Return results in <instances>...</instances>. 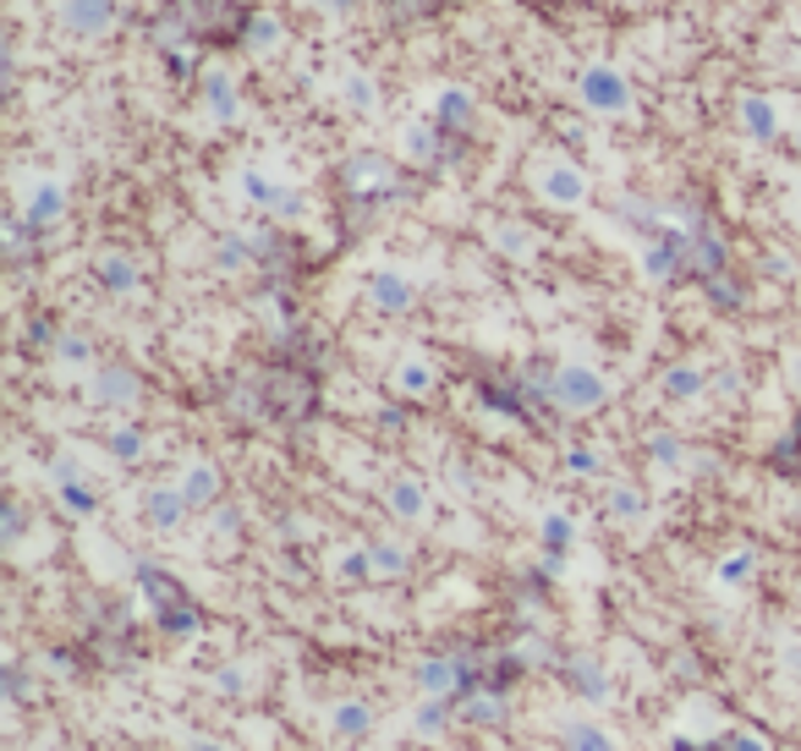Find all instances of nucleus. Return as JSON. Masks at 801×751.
Listing matches in <instances>:
<instances>
[{"instance_id": "nucleus-1", "label": "nucleus", "mask_w": 801, "mask_h": 751, "mask_svg": "<svg viewBox=\"0 0 801 751\" xmlns=\"http://www.w3.org/2000/svg\"><path fill=\"white\" fill-rule=\"evenodd\" d=\"M549 390H555V401H560L566 412H599V406L610 401V384H604L593 368H560Z\"/></svg>"}, {"instance_id": "nucleus-2", "label": "nucleus", "mask_w": 801, "mask_h": 751, "mask_svg": "<svg viewBox=\"0 0 801 751\" xmlns=\"http://www.w3.org/2000/svg\"><path fill=\"white\" fill-rule=\"evenodd\" d=\"M505 713H510V702H505L499 686H473V691H462V719H467L473 730H499Z\"/></svg>"}, {"instance_id": "nucleus-3", "label": "nucleus", "mask_w": 801, "mask_h": 751, "mask_svg": "<svg viewBox=\"0 0 801 751\" xmlns=\"http://www.w3.org/2000/svg\"><path fill=\"white\" fill-rule=\"evenodd\" d=\"M566 680H571V691L582 697V702H593V708H604L610 697H615V686H610V675L588 658V653H577V658H566Z\"/></svg>"}, {"instance_id": "nucleus-4", "label": "nucleus", "mask_w": 801, "mask_h": 751, "mask_svg": "<svg viewBox=\"0 0 801 751\" xmlns=\"http://www.w3.org/2000/svg\"><path fill=\"white\" fill-rule=\"evenodd\" d=\"M329 736H335V741H368V736H373V708H368L362 697H340V702L329 708Z\"/></svg>"}, {"instance_id": "nucleus-5", "label": "nucleus", "mask_w": 801, "mask_h": 751, "mask_svg": "<svg viewBox=\"0 0 801 751\" xmlns=\"http://www.w3.org/2000/svg\"><path fill=\"white\" fill-rule=\"evenodd\" d=\"M144 516H149L160 532L181 527V516H187V494H181V488H149V494H144Z\"/></svg>"}, {"instance_id": "nucleus-6", "label": "nucleus", "mask_w": 801, "mask_h": 751, "mask_svg": "<svg viewBox=\"0 0 801 751\" xmlns=\"http://www.w3.org/2000/svg\"><path fill=\"white\" fill-rule=\"evenodd\" d=\"M560 747L566 751H621V741H615L604 724H593V719H571V724L560 730Z\"/></svg>"}, {"instance_id": "nucleus-7", "label": "nucleus", "mask_w": 801, "mask_h": 751, "mask_svg": "<svg viewBox=\"0 0 801 751\" xmlns=\"http://www.w3.org/2000/svg\"><path fill=\"white\" fill-rule=\"evenodd\" d=\"M412 730H418V741H440L451 730V702L445 697H423L412 708Z\"/></svg>"}, {"instance_id": "nucleus-8", "label": "nucleus", "mask_w": 801, "mask_h": 751, "mask_svg": "<svg viewBox=\"0 0 801 751\" xmlns=\"http://www.w3.org/2000/svg\"><path fill=\"white\" fill-rule=\"evenodd\" d=\"M94 401L99 406H127V401H138V379L127 368H105L99 384H94Z\"/></svg>"}, {"instance_id": "nucleus-9", "label": "nucleus", "mask_w": 801, "mask_h": 751, "mask_svg": "<svg viewBox=\"0 0 801 751\" xmlns=\"http://www.w3.org/2000/svg\"><path fill=\"white\" fill-rule=\"evenodd\" d=\"M368 297L379 302L384 313H407V307H412V286H407L401 275H373V281H368Z\"/></svg>"}, {"instance_id": "nucleus-10", "label": "nucleus", "mask_w": 801, "mask_h": 751, "mask_svg": "<svg viewBox=\"0 0 801 751\" xmlns=\"http://www.w3.org/2000/svg\"><path fill=\"white\" fill-rule=\"evenodd\" d=\"M176 488L187 494V505H209V499L220 494V477H214V466H203V461H198V466H187V472H181V483H176Z\"/></svg>"}, {"instance_id": "nucleus-11", "label": "nucleus", "mask_w": 801, "mask_h": 751, "mask_svg": "<svg viewBox=\"0 0 801 751\" xmlns=\"http://www.w3.org/2000/svg\"><path fill=\"white\" fill-rule=\"evenodd\" d=\"M423 505H429V494H423V483H418V477H396V483H390V510H396V516L418 521V516H423Z\"/></svg>"}, {"instance_id": "nucleus-12", "label": "nucleus", "mask_w": 801, "mask_h": 751, "mask_svg": "<svg viewBox=\"0 0 801 751\" xmlns=\"http://www.w3.org/2000/svg\"><path fill=\"white\" fill-rule=\"evenodd\" d=\"M396 390H401V395H429V390H434V368H429L423 357H407V362L396 368Z\"/></svg>"}, {"instance_id": "nucleus-13", "label": "nucleus", "mask_w": 801, "mask_h": 751, "mask_svg": "<svg viewBox=\"0 0 801 751\" xmlns=\"http://www.w3.org/2000/svg\"><path fill=\"white\" fill-rule=\"evenodd\" d=\"M703 384H708L703 368H670L664 373V395L670 401H692V395H703Z\"/></svg>"}, {"instance_id": "nucleus-14", "label": "nucleus", "mask_w": 801, "mask_h": 751, "mask_svg": "<svg viewBox=\"0 0 801 751\" xmlns=\"http://www.w3.org/2000/svg\"><path fill=\"white\" fill-rule=\"evenodd\" d=\"M719 751H774V741L758 730V724H736L719 736Z\"/></svg>"}, {"instance_id": "nucleus-15", "label": "nucleus", "mask_w": 801, "mask_h": 751, "mask_svg": "<svg viewBox=\"0 0 801 751\" xmlns=\"http://www.w3.org/2000/svg\"><path fill=\"white\" fill-rule=\"evenodd\" d=\"M55 488H61V505H66L72 516H94V505H99V499H94V488H88V483H77V477H61Z\"/></svg>"}, {"instance_id": "nucleus-16", "label": "nucleus", "mask_w": 801, "mask_h": 751, "mask_svg": "<svg viewBox=\"0 0 801 751\" xmlns=\"http://www.w3.org/2000/svg\"><path fill=\"white\" fill-rule=\"evenodd\" d=\"M571 538H577V527H571V516H560V510H549V516H544V549H549V554H566V549H571Z\"/></svg>"}, {"instance_id": "nucleus-17", "label": "nucleus", "mask_w": 801, "mask_h": 751, "mask_svg": "<svg viewBox=\"0 0 801 751\" xmlns=\"http://www.w3.org/2000/svg\"><path fill=\"white\" fill-rule=\"evenodd\" d=\"M214 691H225V697H247V691H253V669H247V664H225V669H214Z\"/></svg>"}, {"instance_id": "nucleus-18", "label": "nucleus", "mask_w": 801, "mask_h": 751, "mask_svg": "<svg viewBox=\"0 0 801 751\" xmlns=\"http://www.w3.org/2000/svg\"><path fill=\"white\" fill-rule=\"evenodd\" d=\"M752 571H758V554H752V549H736V554L719 565V582H725V588H736V582H747Z\"/></svg>"}, {"instance_id": "nucleus-19", "label": "nucleus", "mask_w": 801, "mask_h": 751, "mask_svg": "<svg viewBox=\"0 0 801 751\" xmlns=\"http://www.w3.org/2000/svg\"><path fill=\"white\" fill-rule=\"evenodd\" d=\"M368 554H373V577H401L407 571V554L396 543H373Z\"/></svg>"}, {"instance_id": "nucleus-20", "label": "nucleus", "mask_w": 801, "mask_h": 751, "mask_svg": "<svg viewBox=\"0 0 801 751\" xmlns=\"http://www.w3.org/2000/svg\"><path fill=\"white\" fill-rule=\"evenodd\" d=\"M610 516L637 521V516H642V494H637V488H615V494H610Z\"/></svg>"}, {"instance_id": "nucleus-21", "label": "nucleus", "mask_w": 801, "mask_h": 751, "mask_svg": "<svg viewBox=\"0 0 801 751\" xmlns=\"http://www.w3.org/2000/svg\"><path fill=\"white\" fill-rule=\"evenodd\" d=\"M99 275H105V286H110V292H133V281H138V275H133V264H122V258H105V264H99Z\"/></svg>"}, {"instance_id": "nucleus-22", "label": "nucleus", "mask_w": 801, "mask_h": 751, "mask_svg": "<svg viewBox=\"0 0 801 751\" xmlns=\"http://www.w3.org/2000/svg\"><path fill=\"white\" fill-rule=\"evenodd\" d=\"M110 451H116V461H138L144 455V434L138 429H116L110 434Z\"/></svg>"}, {"instance_id": "nucleus-23", "label": "nucleus", "mask_w": 801, "mask_h": 751, "mask_svg": "<svg viewBox=\"0 0 801 751\" xmlns=\"http://www.w3.org/2000/svg\"><path fill=\"white\" fill-rule=\"evenodd\" d=\"M22 697H28V680H22V669H17V664H11V669H6V702H11V708H17V702H22Z\"/></svg>"}, {"instance_id": "nucleus-24", "label": "nucleus", "mask_w": 801, "mask_h": 751, "mask_svg": "<svg viewBox=\"0 0 801 751\" xmlns=\"http://www.w3.org/2000/svg\"><path fill=\"white\" fill-rule=\"evenodd\" d=\"M566 466H571V472H588V477H593V472H599V455H593V451H571V455H566Z\"/></svg>"}, {"instance_id": "nucleus-25", "label": "nucleus", "mask_w": 801, "mask_h": 751, "mask_svg": "<svg viewBox=\"0 0 801 751\" xmlns=\"http://www.w3.org/2000/svg\"><path fill=\"white\" fill-rule=\"evenodd\" d=\"M61 362H88V346H83L77 335H66V340H61Z\"/></svg>"}, {"instance_id": "nucleus-26", "label": "nucleus", "mask_w": 801, "mask_h": 751, "mask_svg": "<svg viewBox=\"0 0 801 751\" xmlns=\"http://www.w3.org/2000/svg\"><path fill=\"white\" fill-rule=\"evenodd\" d=\"M786 669H791V680H801V642L786 647Z\"/></svg>"}, {"instance_id": "nucleus-27", "label": "nucleus", "mask_w": 801, "mask_h": 751, "mask_svg": "<svg viewBox=\"0 0 801 751\" xmlns=\"http://www.w3.org/2000/svg\"><path fill=\"white\" fill-rule=\"evenodd\" d=\"M181 751H225L220 741H181Z\"/></svg>"}]
</instances>
